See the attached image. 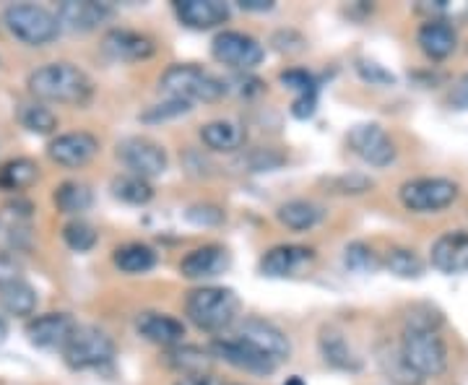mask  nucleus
<instances>
[{
    "instance_id": "nucleus-37",
    "label": "nucleus",
    "mask_w": 468,
    "mask_h": 385,
    "mask_svg": "<svg viewBox=\"0 0 468 385\" xmlns=\"http://www.w3.org/2000/svg\"><path fill=\"white\" fill-rule=\"evenodd\" d=\"M344 263L354 273H375L380 268V258L365 242H351L344 251Z\"/></svg>"
},
{
    "instance_id": "nucleus-28",
    "label": "nucleus",
    "mask_w": 468,
    "mask_h": 385,
    "mask_svg": "<svg viewBox=\"0 0 468 385\" xmlns=\"http://www.w3.org/2000/svg\"><path fill=\"white\" fill-rule=\"evenodd\" d=\"M276 217H279V221L284 224L286 230H292V232H307V230H313L315 224L323 221L325 211H323V206L313 201H286L279 206Z\"/></svg>"
},
{
    "instance_id": "nucleus-30",
    "label": "nucleus",
    "mask_w": 468,
    "mask_h": 385,
    "mask_svg": "<svg viewBox=\"0 0 468 385\" xmlns=\"http://www.w3.org/2000/svg\"><path fill=\"white\" fill-rule=\"evenodd\" d=\"M52 201H55V206H58V211H60V214H68V217H79V214H84V211H89V209H91L94 196H91L89 185L63 183L55 187V196H52Z\"/></svg>"
},
{
    "instance_id": "nucleus-12",
    "label": "nucleus",
    "mask_w": 468,
    "mask_h": 385,
    "mask_svg": "<svg viewBox=\"0 0 468 385\" xmlns=\"http://www.w3.org/2000/svg\"><path fill=\"white\" fill-rule=\"evenodd\" d=\"M237 338L248 341L258 352H263L271 359H276V362H284V359H289V354H292V344H289L284 331L263 318L242 320L237 326Z\"/></svg>"
},
{
    "instance_id": "nucleus-42",
    "label": "nucleus",
    "mask_w": 468,
    "mask_h": 385,
    "mask_svg": "<svg viewBox=\"0 0 468 385\" xmlns=\"http://www.w3.org/2000/svg\"><path fill=\"white\" fill-rule=\"evenodd\" d=\"M190 110H193V104H190V102L167 100L165 104H154V107H149V110L141 115V120H146V123H165V120L187 115Z\"/></svg>"
},
{
    "instance_id": "nucleus-11",
    "label": "nucleus",
    "mask_w": 468,
    "mask_h": 385,
    "mask_svg": "<svg viewBox=\"0 0 468 385\" xmlns=\"http://www.w3.org/2000/svg\"><path fill=\"white\" fill-rule=\"evenodd\" d=\"M211 354L218 357V359H224L232 368L242 369V372H250V375H271L273 369L279 368L276 359H271L263 352H258L255 347H250L242 338H217L211 344Z\"/></svg>"
},
{
    "instance_id": "nucleus-8",
    "label": "nucleus",
    "mask_w": 468,
    "mask_h": 385,
    "mask_svg": "<svg viewBox=\"0 0 468 385\" xmlns=\"http://www.w3.org/2000/svg\"><path fill=\"white\" fill-rule=\"evenodd\" d=\"M211 55L217 58L221 66H229L234 70L248 73L255 66L263 63L266 50L263 45L245 32H221L211 42Z\"/></svg>"
},
{
    "instance_id": "nucleus-24",
    "label": "nucleus",
    "mask_w": 468,
    "mask_h": 385,
    "mask_svg": "<svg viewBox=\"0 0 468 385\" xmlns=\"http://www.w3.org/2000/svg\"><path fill=\"white\" fill-rule=\"evenodd\" d=\"M318 349L323 354V359H325V365H331V368L344 369V372H356L362 368V359L351 349L346 336L335 331V328H323L320 331Z\"/></svg>"
},
{
    "instance_id": "nucleus-7",
    "label": "nucleus",
    "mask_w": 468,
    "mask_h": 385,
    "mask_svg": "<svg viewBox=\"0 0 468 385\" xmlns=\"http://www.w3.org/2000/svg\"><path fill=\"white\" fill-rule=\"evenodd\" d=\"M461 193L458 183H452L448 177H417L401 185L399 198L403 209L414 211V214H437L442 209H448L455 203Z\"/></svg>"
},
{
    "instance_id": "nucleus-23",
    "label": "nucleus",
    "mask_w": 468,
    "mask_h": 385,
    "mask_svg": "<svg viewBox=\"0 0 468 385\" xmlns=\"http://www.w3.org/2000/svg\"><path fill=\"white\" fill-rule=\"evenodd\" d=\"M375 359H378V368L383 372L385 378L393 385H421L424 378L419 375L417 369L409 365L406 354L401 352V344H380L378 352H375Z\"/></svg>"
},
{
    "instance_id": "nucleus-49",
    "label": "nucleus",
    "mask_w": 468,
    "mask_h": 385,
    "mask_svg": "<svg viewBox=\"0 0 468 385\" xmlns=\"http://www.w3.org/2000/svg\"><path fill=\"white\" fill-rule=\"evenodd\" d=\"M11 279H21V276H18V263L8 255V252H3V255H0V284H5V282H11Z\"/></svg>"
},
{
    "instance_id": "nucleus-22",
    "label": "nucleus",
    "mask_w": 468,
    "mask_h": 385,
    "mask_svg": "<svg viewBox=\"0 0 468 385\" xmlns=\"http://www.w3.org/2000/svg\"><path fill=\"white\" fill-rule=\"evenodd\" d=\"M417 42L430 60H445L458 48V34L445 21H424L419 27Z\"/></svg>"
},
{
    "instance_id": "nucleus-1",
    "label": "nucleus",
    "mask_w": 468,
    "mask_h": 385,
    "mask_svg": "<svg viewBox=\"0 0 468 385\" xmlns=\"http://www.w3.org/2000/svg\"><path fill=\"white\" fill-rule=\"evenodd\" d=\"M29 91L37 100L81 107L91 100L94 84L84 70L73 63H50V66L37 68L29 76Z\"/></svg>"
},
{
    "instance_id": "nucleus-2",
    "label": "nucleus",
    "mask_w": 468,
    "mask_h": 385,
    "mask_svg": "<svg viewBox=\"0 0 468 385\" xmlns=\"http://www.w3.org/2000/svg\"><path fill=\"white\" fill-rule=\"evenodd\" d=\"M185 313L193 326L208 334H221L229 328L239 313V297L229 286H198L187 294Z\"/></svg>"
},
{
    "instance_id": "nucleus-29",
    "label": "nucleus",
    "mask_w": 468,
    "mask_h": 385,
    "mask_svg": "<svg viewBox=\"0 0 468 385\" xmlns=\"http://www.w3.org/2000/svg\"><path fill=\"white\" fill-rule=\"evenodd\" d=\"M112 263H115L122 273H149L151 268L156 266V252L144 242H128L122 248H117L112 255Z\"/></svg>"
},
{
    "instance_id": "nucleus-5",
    "label": "nucleus",
    "mask_w": 468,
    "mask_h": 385,
    "mask_svg": "<svg viewBox=\"0 0 468 385\" xmlns=\"http://www.w3.org/2000/svg\"><path fill=\"white\" fill-rule=\"evenodd\" d=\"M63 359L70 369H100L115 359V341L100 328L79 326L63 349Z\"/></svg>"
},
{
    "instance_id": "nucleus-53",
    "label": "nucleus",
    "mask_w": 468,
    "mask_h": 385,
    "mask_svg": "<svg viewBox=\"0 0 468 385\" xmlns=\"http://www.w3.org/2000/svg\"><path fill=\"white\" fill-rule=\"evenodd\" d=\"M5 336H8V326H5V320L0 318V344L5 341Z\"/></svg>"
},
{
    "instance_id": "nucleus-41",
    "label": "nucleus",
    "mask_w": 468,
    "mask_h": 385,
    "mask_svg": "<svg viewBox=\"0 0 468 385\" xmlns=\"http://www.w3.org/2000/svg\"><path fill=\"white\" fill-rule=\"evenodd\" d=\"M185 219L196 227H218V224H224L227 217L214 203H193V206H187Z\"/></svg>"
},
{
    "instance_id": "nucleus-52",
    "label": "nucleus",
    "mask_w": 468,
    "mask_h": 385,
    "mask_svg": "<svg viewBox=\"0 0 468 385\" xmlns=\"http://www.w3.org/2000/svg\"><path fill=\"white\" fill-rule=\"evenodd\" d=\"M284 385H307V383H304V380H302L300 375H292V378H286Z\"/></svg>"
},
{
    "instance_id": "nucleus-34",
    "label": "nucleus",
    "mask_w": 468,
    "mask_h": 385,
    "mask_svg": "<svg viewBox=\"0 0 468 385\" xmlns=\"http://www.w3.org/2000/svg\"><path fill=\"white\" fill-rule=\"evenodd\" d=\"M37 177H39V167L32 159H14V162L3 165V169H0V185L8 187V190L29 187Z\"/></svg>"
},
{
    "instance_id": "nucleus-38",
    "label": "nucleus",
    "mask_w": 468,
    "mask_h": 385,
    "mask_svg": "<svg viewBox=\"0 0 468 385\" xmlns=\"http://www.w3.org/2000/svg\"><path fill=\"white\" fill-rule=\"evenodd\" d=\"M323 185L331 190V193H338V196H362L375 187V180L367 177V175H338V177H325Z\"/></svg>"
},
{
    "instance_id": "nucleus-18",
    "label": "nucleus",
    "mask_w": 468,
    "mask_h": 385,
    "mask_svg": "<svg viewBox=\"0 0 468 385\" xmlns=\"http://www.w3.org/2000/svg\"><path fill=\"white\" fill-rule=\"evenodd\" d=\"M175 14L187 29H214L229 18V5L221 0H177Z\"/></svg>"
},
{
    "instance_id": "nucleus-4",
    "label": "nucleus",
    "mask_w": 468,
    "mask_h": 385,
    "mask_svg": "<svg viewBox=\"0 0 468 385\" xmlns=\"http://www.w3.org/2000/svg\"><path fill=\"white\" fill-rule=\"evenodd\" d=\"M3 21L8 27V32L16 37L18 42L29 45V48H42L50 45L52 39H58L60 34V21L55 14H50L42 5H32V3H16L8 5Z\"/></svg>"
},
{
    "instance_id": "nucleus-10",
    "label": "nucleus",
    "mask_w": 468,
    "mask_h": 385,
    "mask_svg": "<svg viewBox=\"0 0 468 385\" xmlns=\"http://www.w3.org/2000/svg\"><path fill=\"white\" fill-rule=\"evenodd\" d=\"M346 144L369 167H388L396 159V144L378 123L354 125L346 135Z\"/></svg>"
},
{
    "instance_id": "nucleus-26",
    "label": "nucleus",
    "mask_w": 468,
    "mask_h": 385,
    "mask_svg": "<svg viewBox=\"0 0 468 385\" xmlns=\"http://www.w3.org/2000/svg\"><path fill=\"white\" fill-rule=\"evenodd\" d=\"M165 362H167V368H172L175 372H180L183 378H187V375H208V368H211V362H214V354H211V349L180 344V347L167 349Z\"/></svg>"
},
{
    "instance_id": "nucleus-45",
    "label": "nucleus",
    "mask_w": 468,
    "mask_h": 385,
    "mask_svg": "<svg viewBox=\"0 0 468 385\" xmlns=\"http://www.w3.org/2000/svg\"><path fill=\"white\" fill-rule=\"evenodd\" d=\"M282 162H284V156L271 149H258L250 156V167L255 169V172H271V169L279 167Z\"/></svg>"
},
{
    "instance_id": "nucleus-16",
    "label": "nucleus",
    "mask_w": 468,
    "mask_h": 385,
    "mask_svg": "<svg viewBox=\"0 0 468 385\" xmlns=\"http://www.w3.org/2000/svg\"><path fill=\"white\" fill-rule=\"evenodd\" d=\"M315 261V251L307 245H276L261 258V273L268 279L294 276Z\"/></svg>"
},
{
    "instance_id": "nucleus-35",
    "label": "nucleus",
    "mask_w": 468,
    "mask_h": 385,
    "mask_svg": "<svg viewBox=\"0 0 468 385\" xmlns=\"http://www.w3.org/2000/svg\"><path fill=\"white\" fill-rule=\"evenodd\" d=\"M18 120H21V125H24L29 134L37 135H48L58 128L55 112H52L50 107H45V104H24L21 112H18Z\"/></svg>"
},
{
    "instance_id": "nucleus-15",
    "label": "nucleus",
    "mask_w": 468,
    "mask_h": 385,
    "mask_svg": "<svg viewBox=\"0 0 468 385\" xmlns=\"http://www.w3.org/2000/svg\"><path fill=\"white\" fill-rule=\"evenodd\" d=\"M101 48L112 60L138 63V60H149L156 52V42L149 34L133 32V29H110L101 39Z\"/></svg>"
},
{
    "instance_id": "nucleus-39",
    "label": "nucleus",
    "mask_w": 468,
    "mask_h": 385,
    "mask_svg": "<svg viewBox=\"0 0 468 385\" xmlns=\"http://www.w3.org/2000/svg\"><path fill=\"white\" fill-rule=\"evenodd\" d=\"M442 313L437 310L435 305L430 302H421V305H414L406 315V326L403 328H414V331H437L442 326Z\"/></svg>"
},
{
    "instance_id": "nucleus-14",
    "label": "nucleus",
    "mask_w": 468,
    "mask_h": 385,
    "mask_svg": "<svg viewBox=\"0 0 468 385\" xmlns=\"http://www.w3.org/2000/svg\"><path fill=\"white\" fill-rule=\"evenodd\" d=\"M100 151V141L97 135L86 134V131H76V134L58 135L48 146V156L60 167H84L89 165Z\"/></svg>"
},
{
    "instance_id": "nucleus-44",
    "label": "nucleus",
    "mask_w": 468,
    "mask_h": 385,
    "mask_svg": "<svg viewBox=\"0 0 468 385\" xmlns=\"http://www.w3.org/2000/svg\"><path fill=\"white\" fill-rule=\"evenodd\" d=\"M271 45L276 48L279 52H302L304 50V37L297 32H292V29H282V32H276L273 34V39H271Z\"/></svg>"
},
{
    "instance_id": "nucleus-19",
    "label": "nucleus",
    "mask_w": 468,
    "mask_h": 385,
    "mask_svg": "<svg viewBox=\"0 0 468 385\" xmlns=\"http://www.w3.org/2000/svg\"><path fill=\"white\" fill-rule=\"evenodd\" d=\"M229 263L232 261H229L227 248H221V245H203V248H196V251L187 252L180 261V273H183L185 279H193V282L214 279L218 273H224L229 268Z\"/></svg>"
},
{
    "instance_id": "nucleus-6",
    "label": "nucleus",
    "mask_w": 468,
    "mask_h": 385,
    "mask_svg": "<svg viewBox=\"0 0 468 385\" xmlns=\"http://www.w3.org/2000/svg\"><path fill=\"white\" fill-rule=\"evenodd\" d=\"M401 352L421 378H440L448 369V347L437 331L403 328Z\"/></svg>"
},
{
    "instance_id": "nucleus-32",
    "label": "nucleus",
    "mask_w": 468,
    "mask_h": 385,
    "mask_svg": "<svg viewBox=\"0 0 468 385\" xmlns=\"http://www.w3.org/2000/svg\"><path fill=\"white\" fill-rule=\"evenodd\" d=\"M112 196L128 206H146L154 198V187L146 177L138 175H120L112 180Z\"/></svg>"
},
{
    "instance_id": "nucleus-17",
    "label": "nucleus",
    "mask_w": 468,
    "mask_h": 385,
    "mask_svg": "<svg viewBox=\"0 0 468 385\" xmlns=\"http://www.w3.org/2000/svg\"><path fill=\"white\" fill-rule=\"evenodd\" d=\"M110 5L104 3H91V0H66L58 5V21L66 27L68 32H94L100 24L110 18Z\"/></svg>"
},
{
    "instance_id": "nucleus-27",
    "label": "nucleus",
    "mask_w": 468,
    "mask_h": 385,
    "mask_svg": "<svg viewBox=\"0 0 468 385\" xmlns=\"http://www.w3.org/2000/svg\"><path fill=\"white\" fill-rule=\"evenodd\" d=\"M0 305L8 315L27 318L37 310V292L29 282L24 279H11L5 284H0Z\"/></svg>"
},
{
    "instance_id": "nucleus-20",
    "label": "nucleus",
    "mask_w": 468,
    "mask_h": 385,
    "mask_svg": "<svg viewBox=\"0 0 468 385\" xmlns=\"http://www.w3.org/2000/svg\"><path fill=\"white\" fill-rule=\"evenodd\" d=\"M432 266L440 273H466L468 271V232H445L432 245Z\"/></svg>"
},
{
    "instance_id": "nucleus-9",
    "label": "nucleus",
    "mask_w": 468,
    "mask_h": 385,
    "mask_svg": "<svg viewBox=\"0 0 468 385\" xmlns=\"http://www.w3.org/2000/svg\"><path fill=\"white\" fill-rule=\"evenodd\" d=\"M117 156L125 167L131 169V175H138V177H159L167 172V151L162 149L156 141L151 138H144V135H131L125 141L117 144Z\"/></svg>"
},
{
    "instance_id": "nucleus-40",
    "label": "nucleus",
    "mask_w": 468,
    "mask_h": 385,
    "mask_svg": "<svg viewBox=\"0 0 468 385\" xmlns=\"http://www.w3.org/2000/svg\"><path fill=\"white\" fill-rule=\"evenodd\" d=\"M279 81L286 89L297 91V97H302V94H318V79L310 70H304V68H289V70H284L279 76Z\"/></svg>"
},
{
    "instance_id": "nucleus-13",
    "label": "nucleus",
    "mask_w": 468,
    "mask_h": 385,
    "mask_svg": "<svg viewBox=\"0 0 468 385\" xmlns=\"http://www.w3.org/2000/svg\"><path fill=\"white\" fill-rule=\"evenodd\" d=\"M76 328V320L68 313H45L27 323V338L39 349H66Z\"/></svg>"
},
{
    "instance_id": "nucleus-33",
    "label": "nucleus",
    "mask_w": 468,
    "mask_h": 385,
    "mask_svg": "<svg viewBox=\"0 0 468 385\" xmlns=\"http://www.w3.org/2000/svg\"><path fill=\"white\" fill-rule=\"evenodd\" d=\"M383 266L399 279H421L424 276V261L409 248H390L385 252Z\"/></svg>"
},
{
    "instance_id": "nucleus-31",
    "label": "nucleus",
    "mask_w": 468,
    "mask_h": 385,
    "mask_svg": "<svg viewBox=\"0 0 468 385\" xmlns=\"http://www.w3.org/2000/svg\"><path fill=\"white\" fill-rule=\"evenodd\" d=\"M417 14L427 16V21H445L455 27L468 24V0L452 3V0H421L417 3Z\"/></svg>"
},
{
    "instance_id": "nucleus-46",
    "label": "nucleus",
    "mask_w": 468,
    "mask_h": 385,
    "mask_svg": "<svg viewBox=\"0 0 468 385\" xmlns=\"http://www.w3.org/2000/svg\"><path fill=\"white\" fill-rule=\"evenodd\" d=\"M318 112V94H302L292 102V115L297 120H310Z\"/></svg>"
},
{
    "instance_id": "nucleus-3",
    "label": "nucleus",
    "mask_w": 468,
    "mask_h": 385,
    "mask_svg": "<svg viewBox=\"0 0 468 385\" xmlns=\"http://www.w3.org/2000/svg\"><path fill=\"white\" fill-rule=\"evenodd\" d=\"M162 91L169 100L183 102H217L227 94V84L218 81L217 76H211L208 70L193 66V63H180V66H169L162 79H159Z\"/></svg>"
},
{
    "instance_id": "nucleus-43",
    "label": "nucleus",
    "mask_w": 468,
    "mask_h": 385,
    "mask_svg": "<svg viewBox=\"0 0 468 385\" xmlns=\"http://www.w3.org/2000/svg\"><path fill=\"white\" fill-rule=\"evenodd\" d=\"M356 73L362 76V81H367L372 86L396 84V76L390 70H385L380 63H375V60H356Z\"/></svg>"
},
{
    "instance_id": "nucleus-50",
    "label": "nucleus",
    "mask_w": 468,
    "mask_h": 385,
    "mask_svg": "<svg viewBox=\"0 0 468 385\" xmlns=\"http://www.w3.org/2000/svg\"><path fill=\"white\" fill-rule=\"evenodd\" d=\"M237 5L242 11H255V14H266L273 8V0H237Z\"/></svg>"
},
{
    "instance_id": "nucleus-21",
    "label": "nucleus",
    "mask_w": 468,
    "mask_h": 385,
    "mask_svg": "<svg viewBox=\"0 0 468 385\" xmlns=\"http://www.w3.org/2000/svg\"><path fill=\"white\" fill-rule=\"evenodd\" d=\"M135 331L151 344H159L165 349L180 347L185 338L183 320L165 315V313H141L135 320Z\"/></svg>"
},
{
    "instance_id": "nucleus-25",
    "label": "nucleus",
    "mask_w": 468,
    "mask_h": 385,
    "mask_svg": "<svg viewBox=\"0 0 468 385\" xmlns=\"http://www.w3.org/2000/svg\"><path fill=\"white\" fill-rule=\"evenodd\" d=\"M201 141L208 151L232 154L245 146V131L232 120H211L201 128Z\"/></svg>"
},
{
    "instance_id": "nucleus-48",
    "label": "nucleus",
    "mask_w": 468,
    "mask_h": 385,
    "mask_svg": "<svg viewBox=\"0 0 468 385\" xmlns=\"http://www.w3.org/2000/svg\"><path fill=\"white\" fill-rule=\"evenodd\" d=\"M234 84H237V94H242V97H252V94H261L263 91V81L261 79H255V76H237L234 79Z\"/></svg>"
},
{
    "instance_id": "nucleus-36",
    "label": "nucleus",
    "mask_w": 468,
    "mask_h": 385,
    "mask_svg": "<svg viewBox=\"0 0 468 385\" xmlns=\"http://www.w3.org/2000/svg\"><path fill=\"white\" fill-rule=\"evenodd\" d=\"M63 240H66V245L70 251L89 252L97 245V230L89 221H84V219H73V221H68L66 227H63Z\"/></svg>"
},
{
    "instance_id": "nucleus-51",
    "label": "nucleus",
    "mask_w": 468,
    "mask_h": 385,
    "mask_svg": "<svg viewBox=\"0 0 468 385\" xmlns=\"http://www.w3.org/2000/svg\"><path fill=\"white\" fill-rule=\"evenodd\" d=\"M175 385H221V383L214 380L211 375H187V378H180Z\"/></svg>"
},
{
    "instance_id": "nucleus-47",
    "label": "nucleus",
    "mask_w": 468,
    "mask_h": 385,
    "mask_svg": "<svg viewBox=\"0 0 468 385\" xmlns=\"http://www.w3.org/2000/svg\"><path fill=\"white\" fill-rule=\"evenodd\" d=\"M448 102H451L452 110H468V73L466 76H461V79L452 84Z\"/></svg>"
}]
</instances>
